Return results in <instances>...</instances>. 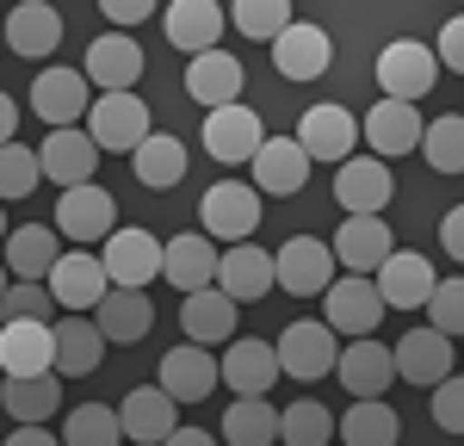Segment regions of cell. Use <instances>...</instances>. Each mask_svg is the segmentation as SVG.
I'll list each match as a JSON object with an SVG mask.
<instances>
[{"label": "cell", "instance_id": "cell-1", "mask_svg": "<svg viewBox=\"0 0 464 446\" xmlns=\"http://www.w3.org/2000/svg\"><path fill=\"white\" fill-rule=\"evenodd\" d=\"M100 273L111 292H143L149 279H161V236L149 229H111L100 242Z\"/></svg>", "mask_w": 464, "mask_h": 446}, {"label": "cell", "instance_id": "cell-2", "mask_svg": "<svg viewBox=\"0 0 464 446\" xmlns=\"http://www.w3.org/2000/svg\"><path fill=\"white\" fill-rule=\"evenodd\" d=\"M198 223H205V242H248L260 229V192L248 180H217L205 199H198Z\"/></svg>", "mask_w": 464, "mask_h": 446}, {"label": "cell", "instance_id": "cell-3", "mask_svg": "<svg viewBox=\"0 0 464 446\" xmlns=\"http://www.w3.org/2000/svg\"><path fill=\"white\" fill-rule=\"evenodd\" d=\"M433 81H440V63H433V50L421 44V37H396V44L378 50V87H384V100L415 106Z\"/></svg>", "mask_w": 464, "mask_h": 446}, {"label": "cell", "instance_id": "cell-4", "mask_svg": "<svg viewBox=\"0 0 464 446\" xmlns=\"http://www.w3.org/2000/svg\"><path fill=\"white\" fill-rule=\"evenodd\" d=\"M149 106L137 93H100L93 106H87V143L93 149H118V155H130V149L149 137Z\"/></svg>", "mask_w": 464, "mask_h": 446}, {"label": "cell", "instance_id": "cell-5", "mask_svg": "<svg viewBox=\"0 0 464 446\" xmlns=\"http://www.w3.org/2000/svg\"><path fill=\"white\" fill-rule=\"evenodd\" d=\"M81 81L100 87V93H137L143 81V44L130 32H106L87 44V63H81Z\"/></svg>", "mask_w": 464, "mask_h": 446}, {"label": "cell", "instance_id": "cell-6", "mask_svg": "<svg viewBox=\"0 0 464 446\" xmlns=\"http://www.w3.org/2000/svg\"><path fill=\"white\" fill-rule=\"evenodd\" d=\"M396 199V174L378 155H347L334 174V205L347 218H384V205Z\"/></svg>", "mask_w": 464, "mask_h": 446}, {"label": "cell", "instance_id": "cell-7", "mask_svg": "<svg viewBox=\"0 0 464 446\" xmlns=\"http://www.w3.org/2000/svg\"><path fill=\"white\" fill-rule=\"evenodd\" d=\"M50 229L69 236L74 248H93V242H106L111 229H118V205H111L106 186H69L56 199V223Z\"/></svg>", "mask_w": 464, "mask_h": 446}, {"label": "cell", "instance_id": "cell-8", "mask_svg": "<svg viewBox=\"0 0 464 446\" xmlns=\"http://www.w3.org/2000/svg\"><path fill=\"white\" fill-rule=\"evenodd\" d=\"M44 292L56 310H69V316H87L100 297L111 292L106 273H100V255H87V248H69V255H56V267L44 273Z\"/></svg>", "mask_w": 464, "mask_h": 446}, {"label": "cell", "instance_id": "cell-9", "mask_svg": "<svg viewBox=\"0 0 464 446\" xmlns=\"http://www.w3.org/2000/svg\"><path fill=\"white\" fill-rule=\"evenodd\" d=\"M328 334L341 341H365V334H378V323H384V304H378V292H372V279H359V273H347V279H328Z\"/></svg>", "mask_w": 464, "mask_h": 446}, {"label": "cell", "instance_id": "cell-10", "mask_svg": "<svg viewBox=\"0 0 464 446\" xmlns=\"http://www.w3.org/2000/svg\"><path fill=\"white\" fill-rule=\"evenodd\" d=\"M334 354H341V341L328 334L322 316H304V323H291L279 334V347H273V360L285 378H328L334 372Z\"/></svg>", "mask_w": 464, "mask_h": 446}, {"label": "cell", "instance_id": "cell-11", "mask_svg": "<svg viewBox=\"0 0 464 446\" xmlns=\"http://www.w3.org/2000/svg\"><path fill=\"white\" fill-rule=\"evenodd\" d=\"M334 378L353 391V403H378V397H384V391L396 384L391 347H384L378 334H365V341H347V347L334 354Z\"/></svg>", "mask_w": 464, "mask_h": 446}, {"label": "cell", "instance_id": "cell-12", "mask_svg": "<svg viewBox=\"0 0 464 446\" xmlns=\"http://www.w3.org/2000/svg\"><path fill=\"white\" fill-rule=\"evenodd\" d=\"M93 106V87L81 81V69H44L32 81V112L50 124V131H74Z\"/></svg>", "mask_w": 464, "mask_h": 446}, {"label": "cell", "instance_id": "cell-13", "mask_svg": "<svg viewBox=\"0 0 464 446\" xmlns=\"http://www.w3.org/2000/svg\"><path fill=\"white\" fill-rule=\"evenodd\" d=\"M328 273H334V255L316 236H291L285 248L273 255V286H285L291 297H322L328 292Z\"/></svg>", "mask_w": 464, "mask_h": 446}, {"label": "cell", "instance_id": "cell-14", "mask_svg": "<svg viewBox=\"0 0 464 446\" xmlns=\"http://www.w3.org/2000/svg\"><path fill=\"white\" fill-rule=\"evenodd\" d=\"M291 143L304 149L310 161H347L359 143V118L347 106H310L297 118V137Z\"/></svg>", "mask_w": 464, "mask_h": 446}, {"label": "cell", "instance_id": "cell-15", "mask_svg": "<svg viewBox=\"0 0 464 446\" xmlns=\"http://www.w3.org/2000/svg\"><path fill=\"white\" fill-rule=\"evenodd\" d=\"M266 143V124H260V112L254 106H217V112H205V149H211L223 168H236V161H248L254 149Z\"/></svg>", "mask_w": 464, "mask_h": 446}, {"label": "cell", "instance_id": "cell-16", "mask_svg": "<svg viewBox=\"0 0 464 446\" xmlns=\"http://www.w3.org/2000/svg\"><path fill=\"white\" fill-rule=\"evenodd\" d=\"M211 286L242 310V304H254V297L273 292V255H266L260 242H236L229 255H217V279Z\"/></svg>", "mask_w": 464, "mask_h": 446}, {"label": "cell", "instance_id": "cell-17", "mask_svg": "<svg viewBox=\"0 0 464 446\" xmlns=\"http://www.w3.org/2000/svg\"><path fill=\"white\" fill-rule=\"evenodd\" d=\"M37 174L56 180L63 192H69V186H93V174H100V149L87 143V131H50L44 149H37Z\"/></svg>", "mask_w": 464, "mask_h": 446}, {"label": "cell", "instance_id": "cell-18", "mask_svg": "<svg viewBox=\"0 0 464 446\" xmlns=\"http://www.w3.org/2000/svg\"><path fill=\"white\" fill-rule=\"evenodd\" d=\"M155 391L168 397V403H205L217 391V360L205 354V347H168L161 354V378H155Z\"/></svg>", "mask_w": 464, "mask_h": 446}, {"label": "cell", "instance_id": "cell-19", "mask_svg": "<svg viewBox=\"0 0 464 446\" xmlns=\"http://www.w3.org/2000/svg\"><path fill=\"white\" fill-rule=\"evenodd\" d=\"M359 137H365L372 155L391 168L396 155H415V143H421V112H415V106H396V100H378V106L359 118Z\"/></svg>", "mask_w": 464, "mask_h": 446}, {"label": "cell", "instance_id": "cell-20", "mask_svg": "<svg viewBox=\"0 0 464 446\" xmlns=\"http://www.w3.org/2000/svg\"><path fill=\"white\" fill-rule=\"evenodd\" d=\"M391 223L384 218H347L341 229H334V267H347V273H359V279H372L384 260H391Z\"/></svg>", "mask_w": 464, "mask_h": 446}, {"label": "cell", "instance_id": "cell-21", "mask_svg": "<svg viewBox=\"0 0 464 446\" xmlns=\"http://www.w3.org/2000/svg\"><path fill=\"white\" fill-rule=\"evenodd\" d=\"M63 44V13L56 6H44V0H19L13 13H6V25H0V50H13V56H50Z\"/></svg>", "mask_w": 464, "mask_h": 446}, {"label": "cell", "instance_id": "cell-22", "mask_svg": "<svg viewBox=\"0 0 464 446\" xmlns=\"http://www.w3.org/2000/svg\"><path fill=\"white\" fill-rule=\"evenodd\" d=\"M328 63H334V44H328L322 25H297L291 19L285 32L273 37V69L285 74V81H322Z\"/></svg>", "mask_w": 464, "mask_h": 446}, {"label": "cell", "instance_id": "cell-23", "mask_svg": "<svg viewBox=\"0 0 464 446\" xmlns=\"http://www.w3.org/2000/svg\"><path fill=\"white\" fill-rule=\"evenodd\" d=\"M372 292L384 310H421L433 292V267L428 255H409V248H391V260L378 267V279H372Z\"/></svg>", "mask_w": 464, "mask_h": 446}, {"label": "cell", "instance_id": "cell-24", "mask_svg": "<svg viewBox=\"0 0 464 446\" xmlns=\"http://www.w3.org/2000/svg\"><path fill=\"white\" fill-rule=\"evenodd\" d=\"M248 168H254V192H273V199H291V192H304V180H310V155L291 143V137H266L248 155Z\"/></svg>", "mask_w": 464, "mask_h": 446}, {"label": "cell", "instance_id": "cell-25", "mask_svg": "<svg viewBox=\"0 0 464 446\" xmlns=\"http://www.w3.org/2000/svg\"><path fill=\"white\" fill-rule=\"evenodd\" d=\"M217 384H229L236 397H266L279 384L273 341H229V354L217 360Z\"/></svg>", "mask_w": 464, "mask_h": 446}, {"label": "cell", "instance_id": "cell-26", "mask_svg": "<svg viewBox=\"0 0 464 446\" xmlns=\"http://www.w3.org/2000/svg\"><path fill=\"white\" fill-rule=\"evenodd\" d=\"M391 372L428 391V384H440V378H452V341L433 334V329H409L391 347Z\"/></svg>", "mask_w": 464, "mask_h": 446}, {"label": "cell", "instance_id": "cell-27", "mask_svg": "<svg viewBox=\"0 0 464 446\" xmlns=\"http://www.w3.org/2000/svg\"><path fill=\"white\" fill-rule=\"evenodd\" d=\"M161 32H168V44L174 50H186V56H205V50H217V37H223V6L217 0H174V6H161Z\"/></svg>", "mask_w": 464, "mask_h": 446}, {"label": "cell", "instance_id": "cell-28", "mask_svg": "<svg viewBox=\"0 0 464 446\" xmlns=\"http://www.w3.org/2000/svg\"><path fill=\"white\" fill-rule=\"evenodd\" d=\"M242 63L217 44V50H205V56H192V69H186V93L198 100L205 112H217V106H236L242 100Z\"/></svg>", "mask_w": 464, "mask_h": 446}, {"label": "cell", "instance_id": "cell-29", "mask_svg": "<svg viewBox=\"0 0 464 446\" xmlns=\"http://www.w3.org/2000/svg\"><path fill=\"white\" fill-rule=\"evenodd\" d=\"M87 323L100 329V341L137 347V341L155 329V304H149V292H106L93 310H87Z\"/></svg>", "mask_w": 464, "mask_h": 446}, {"label": "cell", "instance_id": "cell-30", "mask_svg": "<svg viewBox=\"0 0 464 446\" xmlns=\"http://www.w3.org/2000/svg\"><path fill=\"white\" fill-rule=\"evenodd\" d=\"M174 428H179V415H174V403H168L155 384L130 391V397L118 403V434H124L130 446H161Z\"/></svg>", "mask_w": 464, "mask_h": 446}, {"label": "cell", "instance_id": "cell-31", "mask_svg": "<svg viewBox=\"0 0 464 446\" xmlns=\"http://www.w3.org/2000/svg\"><path fill=\"white\" fill-rule=\"evenodd\" d=\"M161 279L186 297L205 292L217 279V242H205V236H174V242H161Z\"/></svg>", "mask_w": 464, "mask_h": 446}, {"label": "cell", "instance_id": "cell-32", "mask_svg": "<svg viewBox=\"0 0 464 446\" xmlns=\"http://www.w3.org/2000/svg\"><path fill=\"white\" fill-rule=\"evenodd\" d=\"M100 354H106V341H100L93 323H81V316L50 323V372H56V378H87V372H100Z\"/></svg>", "mask_w": 464, "mask_h": 446}, {"label": "cell", "instance_id": "cell-33", "mask_svg": "<svg viewBox=\"0 0 464 446\" xmlns=\"http://www.w3.org/2000/svg\"><path fill=\"white\" fill-rule=\"evenodd\" d=\"M63 255V242H56V229L50 223H25V229H6V279H37L44 286V273L56 267Z\"/></svg>", "mask_w": 464, "mask_h": 446}, {"label": "cell", "instance_id": "cell-34", "mask_svg": "<svg viewBox=\"0 0 464 446\" xmlns=\"http://www.w3.org/2000/svg\"><path fill=\"white\" fill-rule=\"evenodd\" d=\"M0 372L44 378L50 372V323H0Z\"/></svg>", "mask_w": 464, "mask_h": 446}, {"label": "cell", "instance_id": "cell-35", "mask_svg": "<svg viewBox=\"0 0 464 446\" xmlns=\"http://www.w3.org/2000/svg\"><path fill=\"white\" fill-rule=\"evenodd\" d=\"M130 168H137V180H143L149 192H168V186L186 180V143L168 137V131H149L143 143L130 149Z\"/></svg>", "mask_w": 464, "mask_h": 446}, {"label": "cell", "instance_id": "cell-36", "mask_svg": "<svg viewBox=\"0 0 464 446\" xmlns=\"http://www.w3.org/2000/svg\"><path fill=\"white\" fill-rule=\"evenodd\" d=\"M0 403H6V415L19 428H37V422H50L63 409V378L56 372H44V378H6L0 384Z\"/></svg>", "mask_w": 464, "mask_h": 446}, {"label": "cell", "instance_id": "cell-37", "mask_svg": "<svg viewBox=\"0 0 464 446\" xmlns=\"http://www.w3.org/2000/svg\"><path fill=\"white\" fill-rule=\"evenodd\" d=\"M179 323H186V341H192V347H217V341H229V329H236L242 316H236V304L217 292V286H205V292L186 297Z\"/></svg>", "mask_w": 464, "mask_h": 446}, {"label": "cell", "instance_id": "cell-38", "mask_svg": "<svg viewBox=\"0 0 464 446\" xmlns=\"http://www.w3.org/2000/svg\"><path fill=\"white\" fill-rule=\"evenodd\" d=\"M334 434H341V446H396L402 415H396L384 397H378V403H353L347 415H334Z\"/></svg>", "mask_w": 464, "mask_h": 446}, {"label": "cell", "instance_id": "cell-39", "mask_svg": "<svg viewBox=\"0 0 464 446\" xmlns=\"http://www.w3.org/2000/svg\"><path fill=\"white\" fill-rule=\"evenodd\" d=\"M223 441L229 446H273L279 441V409L266 397H236L223 415Z\"/></svg>", "mask_w": 464, "mask_h": 446}, {"label": "cell", "instance_id": "cell-40", "mask_svg": "<svg viewBox=\"0 0 464 446\" xmlns=\"http://www.w3.org/2000/svg\"><path fill=\"white\" fill-rule=\"evenodd\" d=\"M421 155H428L433 174H459L464 168V118L459 112H446V118H433V124H421Z\"/></svg>", "mask_w": 464, "mask_h": 446}, {"label": "cell", "instance_id": "cell-41", "mask_svg": "<svg viewBox=\"0 0 464 446\" xmlns=\"http://www.w3.org/2000/svg\"><path fill=\"white\" fill-rule=\"evenodd\" d=\"M223 19H229V25H236L242 37H260V44H273V37L291 25V6H285V0H236Z\"/></svg>", "mask_w": 464, "mask_h": 446}, {"label": "cell", "instance_id": "cell-42", "mask_svg": "<svg viewBox=\"0 0 464 446\" xmlns=\"http://www.w3.org/2000/svg\"><path fill=\"white\" fill-rule=\"evenodd\" d=\"M124 434H118V409L106 403H81L63 422V446H118Z\"/></svg>", "mask_w": 464, "mask_h": 446}, {"label": "cell", "instance_id": "cell-43", "mask_svg": "<svg viewBox=\"0 0 464 446\" xmlns=\"http://www.w3.org/2000/svg\"><path fill=\"white\" fill-rule=\"evenodd\" d=\"M328 434H334V415L322 403H291V409H279V441L285 446H328Z\"/></svg>", "mask_w": 464, "mask_h": 446}, {"label": "cell", "instance_id": "cell-44", "mask_svg": "<svg viewBox=\"0 0 464 446\" xmlns=\"http://www.w3.org/2000/svg\"><path fill=\"white\" fill-rule=\"evenodd\" d=\"M50 316H56V304L37 279H13L0 292V323H50Z\"/></svg>", "mask_w": 464, "mask_h": 446}, {"label": "cell", "instance_id": "cell-45", "mask_svg": "<svg viewBox=\"0 0 464 446\" xmlns=\"http://www.w3.org/2000/svg\"><path fill=\"white\" fill-rule=\"evenodd\" d=\"M37 180H44L37 174V149H25V143L0 149V199H32Z\"/></svg>", "mask_w": 464, "mask_h": 446}, {"label": "cell", "instance_id": "cell-46", "mask_svg": "<svg viewBox=\"0 0 464 446\" xmlns=\"http://www.w3.org/2000/svg\"><path fill=\"white\" fill-rule=\"evenodd\" d=\"M428 329L433 334H446V341H452V334L464 329V286L459 279H433V292H428Z\"/></svg>", "mask_w": 464, "mask_h": 446}, {"label": "cell", "instance_id": "cell-47", "mask_svg": "<svg viewBox=\"0 0 464 446\" xmlns=\"http://www.w3.org/2000/svg\"><path fill=\"white\" fill-rule=\"evenodd\" d=\"M433 422H440L446 434L464 428V384L459 378H440V384H433Z\"/></svg>", "mask_w": 464, "mask_h": 446}, {"label": "cell", "instance_id": "cell-48", "mask_svg": "<svg viewBox=\"0 0 464 446\" xmlns=\"http://www.w3.org/2000/svg\"><path fill=\"white\" fill-rule=\"evenodd\" d=\"M433 63L440 69H464V19H446V32L433 44Z\"/></svg>", "mask_w": 464, "mask_h": 446}, {"label": "cell", "instance_id": "cell-49", "mask_svg": "<svg viewBox=\"0 0 464 446\" xmlns=\"http://www.w3.org/2000/svg\"><path fill=\"white\" fill-rule=\"evenodd\" d=\"M440 242H446V255H452V260L464 255V211H459V205L440 218Z\"/></svg>", "mask_w": 464, "mask_h": 446}, {"label": "cell", "instance_id": "cell-50", "mask_svg": "<svg viewBox=\"0 0 464 446\" xmlns=\"http://www.w3.org/2000/svg\"><path fill=\"white\" fill-rule=\"evenodd\" d=\"M149 13H155L149 0H106V19H111V25H137V19H149Z\"/></svg>", "mask_w": 464, "mask_h": 446}, {"label": "cell", "instance_id": "cell-51", "mask_svg": "<svg viewBox=\"0 0 464 446\" xmlns=\"http://www.w3.org/2000/svg\"><path fill=\"white\" fill-rule=\"evenodd\" d=\"M161 446H217V434H205V428H174Z\"/></svg>", "mask_w": 464, "mask_h": 446}, {"label": "cell", "instance_id": "cell-52", "mask_svg": "<svg viewBox=\"0 0 464 446\" xmlns=\"http://www.w3.org/2000/svg\"><path fill=\"white\" fill-rule=\"evenodd\" d=\"M13 124H19V106H13V100L0 93V149L13 143Z\"/></svg>", "mask_w": 464, "mask_h": 446}, {"label": "cell", "instance_id": "cell-53", "mask_svg": "<svg viewBox=\"0 0 464 446\" xmlns=\"http://www.w3.org/2000/svg\"><path fill=\"white\" fill-rule=\"evenodd\" d=\"M6 446H63V441H56V434H44V428H19Z\"/></svg>", "mask_w": 464, "mask_h": 446}, {"label": "cell", "instance_id": "cell-54", "mask_svg": "<svg viewBox=\"0 0 464 446\" xmlns=\"http://www.w3.org/2000/svg\"><path fill=\"white\" fill-rule=\"evenodd\" d=\"M6 286H13V279H6V267H0V292H6Z\"/></svg>", "mask_w": 464, "mask_h": 446}, {"label": "cell", "instance_id": "cell-55", "mask_svg": "<svg viewBox=\"0 0 464 446\" xmlns=\"http://www.w3.org/2000/svg\"><path fill=\"white\" fill-rule=\"evenodd\" d=\"M0 242H6V211H0Z\"/></svg>", "mask_w": 464, "mask_h": 446}]
</instances>
